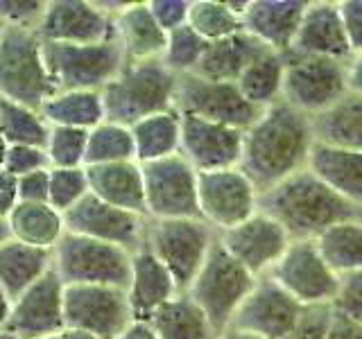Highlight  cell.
<instances>
[{
	"instance_id": "cell-44",
	"label": "cell",
	"mask_w": 362,
	"mask_h": 339,
	"mask_svg": "<svg viewBox=\"0 0 362 339\" xmlns=\"http://www.w3.org/2000/svg\"><path fill=\"white\" fill-rule=\"evenodd\" d=\"M333 321V305H308L294 323L286 339H328V328Z\"/></svg>"
},
{
	"instance_id": "cell-56",
	"label": "cell",
	"mask_w": 362,
	"mask_h": 339,
	"mask_svg": "<svg viewBox=\"0 0 362 339\" xmlns=\"http://www.w3.org/2000/svg\"><path fill=\"white\" fill-rule=\"evenodd\" d=\"M11 237L9 233V224H7V218H0V244H5Z\"/></svg>"
},
{
	"instance_id": "cell-7",
	"label": "cell",
	"mask_w": 362,
	"mask_h": 339,
	"mask_svg": "<svg viewBox=\"0 0 362 339\" xmlns=\"http://www.w3.org/2000/svg\"><path fill=\"white\" fill-rule=\"evenodd\" d=\"M256 280L258 278L254 274H249L238 260L224 251L218 240L186 294L206 314L215 335H220L231 326L235 312L254 290Z\"/></svg>"
},
{
	"instance_id": "cell-32",
	"label": "cell",
	"mask_w": 362,
	"mask_h": 339,
	"mask_svg": "<svg viewBox=\"0 0 362 339\" xmlns=\"http://www.w3.org/2000/svg\"><path fill=\"white\" fill-rule=\"evenodd\" d=\"M313 129L317 143L362 152V95L349 90L322 116L313 118Z\"/></svg>"
},
{
	"instance_id": "cell-30",
	"label": "cell",
	"mask_w": 362,
	"mask_h": 339,
	"mask_svg": "<svg viewBox=\"0 0 362 339\" xmlns=\"http://www.w3.org/2000/svg\"><path fill=\"white\" fill-rule=\"evenodd\" d=\"M7 224L14 240L39 249H54L66 235L64 213L52 208L50 203L18 201L16 208L9 213Z\"/></svg>"
},
{
	"instance_id": "cell-53",
	"label": "cell",
	"mask_w": 362,
	"mask_h": 339,
	"mask_svg": "<svg viewBox=\"0 0 362 339\" xmlns=\"http://www.w3.org/2000/svg\"><path fill=\"white\" fill-rule=\"evenodd\" d=\"M11 305H14V299H11L9 294L5 292V287L0 285V331H3V328H7V323H9Z\"/></svg>"
},
{
	"instance_id": "cell-45",
	"label": "cell",
	"mask_w": 362,
	"mask_h": 339,
	"mask_svg": "<svg viewBox=\"0 0 362 339\" xmlns=\"http://www.w3.org/2000/svg\"><path fill=\"white\" fill-rule=\"evenodd\" d=\"M333 310L362 323V269L339 276V287L333 301Z\"/></svg>"
},
{
	"instance_id": "cell-42",
	"label": "cell",
	"mask_w": 362,
	"mask_h": 339,
	"mask_svg": "<svg viewBox=\"0 0 362 339\" xmlns=\"http://www.w3.org/2000/svg\"><path fill=\"white\" fill-rule=\"evenodd\" d=\"M48 0H0V23L37 30Z\"/></svg>"
},
{
	"instance_id": "cell-58",
	"label": "cell",
	"mask_w": 362,
	"mask_h": 339,
	"mask_svg": "<svg viewBox=\"0 0 362 339\" xmlns=\"http://www.w3.org/2000/svg\"><path fill=\"white\" fill-rule=\"evenodd\" d=\"M0 339H23V337H18L16 333H11L9 328H3V331H0Z\"/></svg>"
},
{
	"instance_id": "cell-46",
	"label": "cell",
	"mask_w": 362,
	"mask_h": 339,
	"mask_svg": "<svg viewBox=\"0 0 362 339\" xmlns=\"http://www.w3.org/2000/svg\"><path fill=\"white\" fill-rule=\"evenodd\" d=\"M150 9L168 34L179 28L188 25V14H190V3L192 0H147Z\"/></svg>"
},
{
	"instance_id": "cell-10",
	"label": "cell",
	"mask_w": 362,
	"mask_h": 339,
	"mask_svg": "<svg viewBox=\"0 0 362 339\" xmlns=\"http://www.w3.org/2000/svg\"><path fill=\"white\" fill-rule=\"evenodd\" d=\"M175 111H179L181 116L226 124L240 131H247L263 113L249 105L238 84L213 82L197 73L177 77Z\"/></svg>"
},
{
	"instance_id": "cell-33",
	"label": "cell",
	"mask_w": 362,
	"mask_h": 339,
	"mask_svg": "<svg viewBox=\"0 0 362 339\" xmlns=\"http://www.w3.org/2000/svg\"><path fill=\"white\" fill-rule=\"evenodd\" d=\"M152 326L158 339H215L213 326L209 323L206 314L188 294H177L170 299L163 308H158L152 319Z\"/></svg>"
},
{
	"instance_id": "cell-55",
	"label": "cell",
	"mask_w": 362,
	"mask_h": 339,
	"mask_svg": "<svg viewBox=\"0 0 362 339\" xmlns=\"http://www.w3.org/2000/svg\"><path fill=\"white\" fill-rule=\"evenodd\" d=\"M62 335H64V339H100V337L84 333V331H71V328H66Z\"/></svg>"
},
{
	"instance_id": "cell-19",
	"label": "cell",
	"mask_w": 362,
	"mask_h": 339,
	"mask_svg": "<svg viewBox=\"0 0 362 339\" xmlns=\"http://www.w3.org/2000/svg\"><path fill=\"white\" fill-rule=\"evenodd\" d=\"M245 131L209 122L192 116H181V156L197 172L240 167Z\"/></svg>"
},
{
	"instance_id": "cell-24",
	"label": "cell",
	"mask_w": 362,
	"mask_h": 339,
	"mask_svg": "<svg viewBox=\"0 0 362 339\" xmlns=\"http://www.w3.org/2000/svg\"><path fill=\"white\" fill-rule=\"evenodd\" d=\"M179 294L177 282L168 267L150 249H139L132 256V280L127 299L136 321H150L152 314Z\"/></svg>"
},
{
	"instance_id": "cell-26",
	"label": "cell",
	"mask_w": 362,
	"mask_h": 339,
	"mask_svg": "<svg viewBox=\"0 0 362 339\" xmlns=\"http://www.w3.org/2000/svg\"><path fill=\"white\" fill-rule=\"evenodd\" d=\"M267 52H274V50H269L265 43H260L254 37V34L243 30L233 34V37L209 43L195 73L206 79H213V82L238 84V79L243 77L247 68Z\"/></svg>"
},
{
	"instance_id": "cell-5",
	"label": "cell",
	"mask_w": 362,
	"mask_h": 339,
	"mask_svg": "<svg viewBox=\"0 0 362 339\" xmlns=\"http://www.w3.org/2000/svg\"><path fill=\"white\" fill-rule=\"evenodd\" d=\"M215 242H218V231L202 218L147 222L145 249H150L168 267L179 294L190 290Z\"/></svg>"
},
{
	"instance_id": "cell-4",
	"label": "cell",
	"mask_w": 362,
	"mask_h": 339,
	"mask_svg": "<svg viewBox=\"0 0 362 339\" xmlns=\"http://www.w3.org/2000/svg\"><path fill=\"white\" fill-rule=\"evenodd\" d=\"M54 93L37 30L7 25L0 37V97L41 109Z\"/></svg>"
},
{
	"instance_id": "cell-60",
	"label": "cell",
	"mask_w": 362,
	"mask_h": 339,
	"mask_svg": "<svg viewBox=\"0 0 362 339\" xmlns=\"http://www.w3.org/2000/svg\"><path fill=\"white\" fill-rule=\"evenodd\" d=\"M3 32H5V25H3V23H0V37H3Z\"/></svg>"
},
{
	"instance_id": "cell-25",
	"label": "cell",
	"mask_w": 362,
	"mask_h": 339,
	"mask_svg": "<svg viewBox=\"0 0 362 339\" xmlns=\"http://www.w3.org/2000/svg\"><path fill=\"white\" fill-rule=\"evenodd\" d=\"M88 186L90 195L111 203V206L129 210L136 215H145V179L143 165L139 161L107 163V165H88Z\"/></svg>"
},
{
	"instance_id": "cell-28",
	"label": "cell",
	"mask_w": 362,
	"mask_h": 339,
	"mask_svg": "<svg viewBox=\"0 0 362 339\" xmlns=\"http://www.w3.org/2000/svg\"><path fill=\"white\" fill-rule=\"evenodd\" d=\"M54 267L52 249H39L9 237L0 244V285L11 299H18L28 287L41 280Z\"/></svg>"
},
{
	"instance_id": "cell-50",
	"label": "cell",
	"mask_w": 362,
	"mask_h": 339,
	"mask_svg": "<svg viewBox=\"0 0 362 339\" xmlns=\"http://www.w3.org/2000/svg\"><path fill=\"white\" fill-rule=\"evenodd\" d=\"M328 339H362V323L333 310V321L328 328Z\"/></svg>"
},
{
	"instance_id": "cell-17",
	"label": "cell",
	"mask_w": 362,
	"mask_h": 339,
	"mask_svg": "<svg viewBox=\"0 0 362 339\" xmlns=\"http://www.w3.org/2000/svg\"><path fill=\"white\" fill-rule=\"evenodd\" d=\"M37 34L43 43H102L113 39V16L98 0H48Z\"/></svg>"
},
{
	"instance_id": "cell-54",
	"label": "cell",
	"mask_w": 362,
	"mask_h": 339,
	"mask_svg": "<svg viewBox=\"0 0 362 339\" xmlns=\"http://www.w3.org/2000/svg\"><path fill=\"white\" fill-rule=\"evenodd\" d=\"M215 339H260L252 333H245V331H238V328H226L224 333H220Z\"/></svg>"
},
{
	"instance_id": "cell-37",
	"label": "cell",
	"mask_w": 362,
	"mask_h": 339,
	"mask_svg": "<svg viewBox=\"0 0 362 339\" xmlns=\"http://www.w3.org/2000/svg\"><path fill=\"white\" fill-rule=\"evenodd\" d=\"M50 129L52 127L45 122L39 109L0 97V133L7 145H30L45 150Z\"/></svg>"
},
{
	"instance_id": "cell-40",
	"label": "cell",
	"mask_w": 362,
	"mask_h": 339,
	"mask_svg": "<svg viewBox=\"0 0 362 339\" xmlns=\"http://www.w3.org/2000/svg\"><path fill=\"white\" fill-rule=\"evenodd\" d=\"M88 131L73 127H52L45 145L50 167H86Z\"/></svg>"
},
{
	"instance_id": "cell-35",
	"label": "cell",
	"mask_w": 362,
	"mask_h": 339,
	"mask_svg": "<svg viewBox=\"0 0 362 339\" xmlns=\"http://www.w3.org/2000/svg\"><path fill=\"white\" fill-rule=\"evenodd\" d=\"M283 77H286V54L267 52L243 73L238 79V88L249 105L265 111L283 100Z\"/></svg>"
},
{
	"instance_id": "cell-8",
	"label": "cell",
	"mask_w": 362,
	"mask_h": 339,
	"mask_svg": "<svg viewBox=\"0 0 362 339\" xmlns=\"http://www.w3.org/2000/svg\"><path fill=\"white\" fill-rule=\"evenodd\" d=\"M43 56L57 90H102L124 68L116 39L102 43H43Z\"/></svg>"
},
{
	"instance_id": "cell-22",
	"label": "cell",
	"mask_w": 362,
	"mask_h": 339,
	"mask_svg": "<svg viewBox=\"0 0 362 339\" xmlns=\"http://www.w3.org/2000/svg\"><path fill=\"white\" fill-rule=\"evenodd\" d=\"M308 3L310 0H249L243 25L269 50L288 54Z\"/></svg>"
},
{
	"instance_id": "cell-13",
	"label": "cell",
	"mask_w": 362,
	"mask_h": 339,
	"mask_svg": "<svg viewBox=\"0 0 362 339\" xmlns=\"http://www.w3.org/2000/svg\"><path fill=\"white\" fill-rule=\"evenodd\" d=\"M267 276L303 308L333 305L339 287V276L328 267L315 240H292Z\"/></svg>"
},
{
	"instance_id": "cell-27",
	"label": "cell",
	"mask_w": 362,
	"mask_h": 339,
	"mask_svg": "<svg viewBox=\"0 0 362 339\" xmlns=\"http://www.w3.org/2000/svg\"><path fill=\"white\" fill-rule=\"evenodd\" d=\"M308 170L337 195L362 208V152L315 143Z\"/></svg>"
},
{
	"instance_id": "cell-21",
	"label": "cell",
	"mask_w": 362,
	"mask_h": 339,
	"mask_svg": "<svg viewBox=\"0 0 362 339\" xmlns=\"http://www.w3.org/2000/svg\"><path fill=\"white\" fill-rule=\"evenodd\" d=\"M288 54L326 56L337 61H349L354 56L337 0H310Z\"/></svg>"
},
{
	"instance_id": "cell-52",
	"label": "cell",
	"mask_w": 362,
	"mask_h": 339,
	"mask_svg": "<svg viewBox=\"0 0 362 339\" xmlns=\"http://www.w3.org/2000/svg\"><path fill=\"white\" fill-rule=\"evenodd\" d=\"M118 339H158L147 321H134Z\"/></svg>"
},
{
	"instance_id": "cell-48",
	"label": "cell",
	"mask_w": 362,
	"mask_h": 339,
	"mask_svg": "<svg viewBox=\"0 0 362 339\" xmlns=\"http://www.w3.org/2000/svg\"><path fill=\"white\" fill-rule=\"evenodd\" d=\"M351 50L362 52V0H337Z\"/></svg>"
},
{
	"instance_id": "cell-9",
	"label": "cell",
	"mask_w": 362,
	"mask_h": 339,
	"mask_svg": "<svg viewBox=\"0 0 362 339\" xmlns=\"http://www.w3.org/2000/svg\"><path fill=\"white\" fill-rule=\"evenodd\" d=\"M349 93V61L286 54L283 100L308 118L322 116Z\"/></svg>"
},
{
	"instance_id": "cell-15",
	"label": "cell",
	"mask_w": 362,
	"mask_h": 339,
	"mask_svg": "<svg viewBox=\"0 0 362 339\" xmlns=\"http://www.w3.org/2000/svg\"><path fill=\"white\" fill-rule=\"evenodd\" d=\"M64 220L66 233L116 244L132 254L145 246L147 222H150V218H145V215L116 208L111 203L98 199L95 195H86L75 208L64 213Z\"/></svg>"
},
{
	"instance_id": "cell-23",
	"label": "cell",
	"mask_w": 362,
	"mask_h": 339,
	"mask_svg": "<svg viewBox=\"0 0 362 339\" xmlns=\"http://www.w3.org/2000/svg\"><path fill=\"white\" fill-rule=\"evenodd\" d=\"M113 39L120 45L124 61H156L163 59L168 32L158 25L150 3H127L113 16Z\"/></svg>"
},
{
	"instance_id": "cell-43",
	"label": "cell",
	"mask_w": 362,
	"mask_h": 339,
	"mask_svg": "<svg viewBox=\"0 0 362 339\" xmlns=\"http://www.w3.org/2000/svg\"><path fill=\"white\" fill-rule=\"evenodd\" d=\"M3 170L11 177H25L32 172H39V170H50L48 154H45L43 147H30V145H9L7 156Z\"/></svg>"
},
{
	"instance_id": "cell-34",
	"label": "cell",
	"mask_w": 362,
	"mask_h": 339,
	"mask_svg": "<svg viewBox=\"0 0 362 339\" xmlns=\"http://www.w3.org/2000/svg\"><path fill=\"white\" fill-rule=\"evenodd\" d=\"M249 0H192L188 25L204 41H220L243 32V14Z\"/></svg>"
},
{
	"instance_id": "cell-49",
	"label": "cell",
	"mask_w": 362,
	"mask_h": 339,
	"mask_svg": "<svg viewBox=\"0 0 362 339\" xmlns=\"http://www.w3.org/2000/svg\"><path fill=\"white\" fill-rule=\"evenodd\" d=\"M18 203V179L0 167V218H9V213Z\"/></svg>"
},
{
	"instance_id": "cell-11",
	"label": "cell",
	"mask_w": 362,
	"mask_h": 339,
	"mask_svg": "<svg viewBox=\"0 0 362 339\" xmlns=\"http://www.w3.org/2000/svg\"><path fill=\"white\" fill-rule=\"evenodd\" d=\"M143 179L150 220L199 218V172L181 154L143 165Z\"/></svg>"
},
{
	"instance_id": "cell-16",
	"label": "cell",
	"mask_w": 362,
	"mask_h": 339,
	"mask_svg": "<svg viewBox=\"0 0 362 339\" xmlns=\"http://www.w3.org/2000/svg\"><path fill=\"white\" fill-rule=\"evenodd\" d=\"M218 240L224 251L256 278L267 276L292 244L288 231L260 210L247 222L218 233Z\"/></svg>"
},
{
	"instance_id": "cell-6",
	"label": "cell",
	"mask_w": 362,
	"mask_h": 339,
	"mask_svg": "<svg viewBox=\"0 0 362 339\" xmlns=\"http://www.w3.org/2000/svg\"><path fill=\"white\" fill-rule=\"evenodd\" d=\"M54 271L64 285H105L127 290L132 280V251L116 244L66 233L52 249Z\"/></svg>"
},
{
	"instance_id": "cell-29",
	"label": "cell",
	"mask_w": 362,
	"mask_h": 339,
	"mask_svg": "<svg viewBox=\"0 0 362 339\" xmlns=\"http://www.w3.org/2000/svg\"><path fill=\"white\" fill-rule=\"evenodd\" d=\"M39 111L50 127L90 131L107 120L102 90H57Z\"/></svg>"
},
{
	"instance_id": "cell-57",
	"label": "cell",
	"mask_w": 362,
	"mask_h": 339,
	"mask_svg": "<svg viewBox=\"0 0 362 339\" xmlns=\"http://www.w3.org/2000/svg\"><path fill=\"white\" fill-rule=\"evenodd\" d=\"M7 150H9V145H7V141L3 138V133H0V167H3V163H5Z\"/></svg>"
},
{
	"instance_id": "cell-14",
	"label": "cell",
	"mask_w": 362,
	"mask_h": 339,
	"mask_svg": "<svg viewBox=\"0 0 362 339\" xmlns=\"http://www.w3.org/2000/svg\"><path fill=\"white\" fill-rule=\"evenodd\" d=\"M260 192L240 167L199 172V218L224 233L258 213Z\"/></svg>"
},
{
	"instance_id": "cell-41",
	"label": "cell",
	"mask_w": 362,
	"mask_h": 339,
	"mask_svg": "<svg viewBox=\"0 0 362 339\" xmlns=\"http://www.w3.org/2000/svg\"><path fill=\"white\" fill-rule=\"evenodd\" d=\"M90 195L86 167H50V199L48 203L59 213L75 208Z\"/></svg>"
},
{
	"instance_id": "cell-38",
	"label": "cell",
	"mask_w": 362,
	"mask_h": 339,
	"mask_svg": "<svg viewBox=\"0 0 362 339\" xmlns=\"http://www.w3.org/2000/svg\"><path fill=\"white\" fill-rule=\"evenodd\" d=\"M124 161H136L132 127L105 120V122H100L95 129L88 131L86 167L107 165V163H124Z\"/></svg>"
},
{
	"instance_id": "cell-59",
	"label": "cell",
	"mask_w": 362,
	"mask_h": 339,
	"mask_svg": "<svg viewBox=\"0 0 362 339\" xmlns=\"http://www.w3.org/2000/svg\"><path fill=\"white\" fill-rule=\"evenodd\" d=\"M37 339H64V335H45V337H37Z\"/></svg>"
},
{
	"instance_id": "cell-47",
	"label": "cell",
	"mask_w": 362,
	"mask_h": 339,
	"mask_svg": "<svg viewBox=\"0 0 362 339\" xmlns=\"http://www.w3.org/2000/svg\"><path fill=\"white\" fill-rule=\"evenodd\" d=\"M50 199V170H39L18 179V201L48 203Z\"/></svg>"
},
{
	"instance_id": "cell-1",
	"label": "cell",
	"mask_w": 362,
	"mask_h": 339,
	"mask_svg": "<svg viewBox=\"0 0 362 339\" xmlns=\"http://www.w3.org/2000/svg\"><path fill=\"white\" fill-rule=\"evenodd\" d=\"M315 143L313 118L279 100L245 131L240 170L263 195L308 167Z\"/></svg>"
},
{
	"instance_id": "cell-20",
	"label": "cell",
	"mask_w": 362,
	"mask_h": 339,
	"mask_svg": "<svg viewBox=\"0 0 362 339\" xmlns=\"http://www.w3.org/2000/svg\"><path fill=\"white\" fill-rule=\"evenodd\" d=\"M64 280L52 267L41 280L14 299L7 328L23 339L64 333Z\"/></svg>"
},
{
	"instance_id": "cell-31",
	"label": "cell",
	"mask_w": 362,
	"mask_h": 339,
	"mask_svg": "<svg viewBox=\"0 0 362 339\" xmlns=\"http://www.w3.org/2000/svg\"><path fill=\"white\" fill-rule=\"evenodd\" d=\"M136 161L141 165L163 161L181 152V113L170 109L132 127Z\"/></svg>"
},
{
	"instance_id": "cell-3",
	"label": "cell",
	"mask_w": 362,
	"mask_h": 339,
	"mask_svg": "<svg viewBox=\"0 0 362 339\" xmlns=\"http://www.w3.org/2000/svg\"><path fill=\"white\" fill-rule=\"evenodd\" d=\"M177 75L161 61L124 64L113 82L102 88L107 120L134 127L156 113L175 109Z\"/></svg>"
},
{
	"instance_id": "cell-18",
	"label": "cell",
	"mask_w": 362,
	"mask_h": 339,
	"mask_svg": "<svg viewBox=\"0 0 362 339\" xmlns=\"http://www.w3.org/2000/svg\"><path fill=\"white\" fill-rule=\"evenodd\" d=\"M301 303L294 301L269 276H263L256 280L229 328L252 333L260 339H286L301 316Z\"/></svg>"
},
{
	"instance_id": "cell-51",
	"label": "cell",
	"mask_w": 362,
	"mask_h": 339,
	"mask_svg": "<svg viewBox=\"0 0 362 339\" xmlns=\"http://www.w3.org/2000/svg\"><path fill=\"white\" fill-rule=\"evenodd\" d=\"M349 90L362 95V52H356L349 59Z\"/></svg>"
},
{
	"instance_id": "cell-2",
	"label": "cell",
	"mask_w": 362,
	"mask_h": 339,
	"mask_svg": "<svg viewBox=\"0 0 362 339\" xmlns=\"http://www.w3.org/2000/svg\"><path fill=\"white\" fill-rule=\"evenodd\" d=\"M258 210L276 220L292 240H317L335 224L362 220V208L337 195L308 167L269 188Z\"/></svg>"
},
{
	"instance_id": "cell-39",
	"label": "cell",
	"mask_w": 362,
	"mask_h": 339,
	"mask_svg": "<svg viewBox=\"0 0 362 339\" xmlns=\"http://www.w3.org/2000/svg\"><path fill=\"white\" fill-rule=\"evenodd\" d=\"M206 45H209V41H204L190 25H184V28L168 34V45H165L161 61L177 77L195 73L199 68L204 52H206Z\"/></svg>"
},
{
	"instance_id": "cell-12",
	"label": "cell",
	"mask_w": 362,
	"mask_h": 339,
	"mask_svg": "<svg viewBox=\"0 0 362 339\" xmlns=\"http://www.w3.org/2000/svg\"><path fill=\"white\" fill-rule=\"evenodd\" d=\"M64 321L71 331L118 339L136 321L127 290L105 285H66Z\"/></svg>"
},
{
	"instance_id": "cell-36",
	"label": "cell",
	"mask_w": 362,
	"mask_h": 339,
	"mask_svg": "<svg viewBox=\"0 0 362 339\" xmlns=\"http://www.w3.org/2000/svg\"><path fill=\"white\" fill-rule=\"evenodd\" d=\"M317 249L337 276L362 269V220L331 226L317 237Z\"/></svg>"
}]
</instances>
